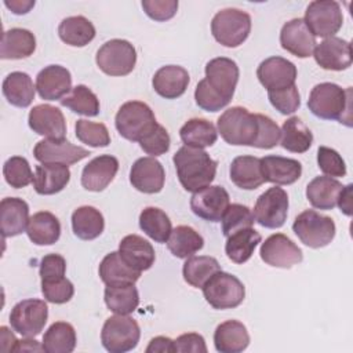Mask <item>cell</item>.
Wrapping results in <instances>:
<instances>
[{"label":"cell","mask_w":353,"mask_h":353,"mask_svg":"<svg viewBox=\"0 0 353 353\" xmlns=\"http://www.w3.org/2000/svg\"><path fill=\"white\" fill-rule=\"evenodd\" d=\"M172 161L176 176L188 192H199L210 186L215 178L218 163L203 149L182 146L174 154Z\"/></svg>","instance_id":"6da1fadb"},{"label":"cell","mask_w":353,"mask_h":353,"mask_svg":"<svg viewBox=\"0 0 353 353\" xmlns=\"http://www.w3.org/2000/svg\"><path fill=\"white\" fill-rule=\"evenodd\" d=\"M309 110L323 120H338L352 125V88H342L335 83L316 84L307 99Z\"/></svg>","instance_id":"7a4b0ae2"},{"label":"cell","mask_w":353,"mask_h":353,"mask_svg":"<svg viewBox=\"0 0 353 353\" xmlns=\"http://www.w3.org/2000/svg\"><path fill=\"white\" fill-rule=\"evenodd\" d=\"M218 132L229 145L252 146L258 137V119L243 106L226 109L218 117Z\"/></svg>","instance_id":"3957f363"},{"label":"cell","mask_w":353,"mask_h":353,"mask_svg":"<svg viewBox=\"0 0 353 353\" xmlns=\"http://www.w3.org/2000/svg\"><path fill=\"white\" fill-rule=\"evenodd\" d=\"M157 124L153 110L141 101L123 103L114 117V125L119 134L132 142H139Z\"/></svg>","instance_id":"277c9868"},{"label":"cell","mask_w":353,"mask_h":353,"mask_svg":"<svg viewBox=\"0 0 353 353\" xmlns=\"http://www.w3.org/2000/svg\"><path fill=\"white\" fill-rule=\"evenodd\" d=\"M251 32V17L239 8H225L218 11L211 21L214 39L229 48L239 47Z\"/></svg>","instance_id":"5b68a950"},{"label":"cell","mask_w":353,"mask_h":353,"mask_svg":"<svg viewBox=\"0 0 353 353\" xmlns=\"http://www.w3.org/2000/svg\"><path fill=\"white\" fill-rule=\"evenodd\" d=\"M139 338V325L128 314H114L106 319L101 331L102 345L110 353H125L135 349Z\"/></svg>","instance_id":"8992f818"},{"label":"cell","mask_w":353,"mask_h":353,"mask_svg":"<svg viewBox=\"0 0 353 353\" xmlns=\"http://www.w3.org/2000/svg\"><path fill=\"white\" fill-rule=\"evenodd\" d=\"M201 288L205 301L219 310L237 307L245 296L243 283L236 276L222 270L212 274Z\"/></svg>","instance_id":"52a82bcc"},{"label":"cell","mask_w":353,"mask_h":353,"mask_svg":"<svg viewBox=\"0 0 353 353\" xmlns=\"http://www.w3.org/2000/svg\"><path fill=\"white\" fill-rule=\"evenodd\" d=\"M292 230L298 239L310 248L328 245L336 232L334 221L314 210H305L301 212L292 223Z\"/></svg>","instance_id":"ba28073f"},{"label":"cell","mask_w":353,"mask_h":353,"mask_svg":"<svg viewBox=\"0 0 353 353\" xmlns=\"http://www.w3.org/2000/svg\"><path fill=\"white\" fill-rule=\"evenodd\" d=\"M95 62L108 76H125L135 68L137 51L130 41L112 39L99 47Z\"/></svg>","instance_id":"9c48e42d"},{"label":"cell","mask_w":353,"mask_h":353,"mask_svg":"<svg viewBox=\"0 0 353 353\" xmlns=\"http://www.w3.org/2000/svg\"><path fill=\"white\" fill-rule=\"evenodd\" d=\"M303 21L314 37L327 39L339 32L343 15L339 3L334 0H314L309 3Z\"/></svg>","instance_id":"30bf717a"},{"label":"cell","mask_w":353,"mask_h":353,"mask_svg":"<svg viewBox=\"0 0 353 353\" xmlns=\"http://www.w3.org/2000/svg\"><path fill=\"white\" fill-rule=\"evenodd\" d=\"M48 317L47 303L41 299H23L14 305L10 313V324L14 331L26 338L39 335Z\"/></svg>","instance_id":"8fae6325"},{"label":"cell","mask_w":353,"mask_h":353,"mask_svg":"<svg viewBox=\"0 0 353 353\" xmlns=\"http://www.w3.org/2000/svg\"><path fill=\"white\" fill-rule=\"evenodd\" d=\"M288 214V194L279 186L265 190L255 203L252 215L254 219L263 228H281Z\"/></svg>","instance_id":"7c38bea8"},{"label":"cell","mask_w":353,"mask_h":353,"mask_svg":"<svg viewBox=\"0 0 353 353\" xmlns=\"http://www.w3.org/2000/svg\"><path fill=\"white\" fill-rule=\"evenodd\" d=\"M259 255L269 266L281 269H290L303 259L302 250L283 233L269 236L262 243Z\"/></svg>","instance_id":"4fadbf2b"},{"label":"cell","mask_w":353,"mask_h":353,"mask_svg":"<svg viewBox=\"0 0 353 353\" xmlns=\"http://www.w3.org/2000/svg\"><path fill=\"white\" fill-rule=\"evenodd\" d=\"M205 81L214 92L230 102L239 81L237 63L226 57L211 59L205 65Z\"/></svg>","instance_id":"5bb4252c"},{"label":"cell","mask_w":353,"mask_h":353,"mask_svg":"<svg viewBox=\"0 0 353 353\" xmlns=\"http://www.w3.org/2000/svg\"><path fill=\"white\" fill-rule=\"evenodd\" d=\"M229 207V193L222 186H207L194 192L190 199L193 214L208 222H219Z\"/></svg>","instance_id":"9a60e30c"},{"label":"cell","mask_w":353,"mask_h":353,"mask_svg":"<svg viewBox=\"0 0 353 353\" xmlns=\"http://www.w3.org/2000/svg\"><path fill=\"white\" fill-rule=\"evenodd\" d=\"M256 77L268 91L288 88L295 84L296 66L283 57H270L259 63Z\"/></svg>","instance_id":"2e32d148"},{"label":"cell","mask_w":353,"mask_h":353,"mask_svg":"<svg viewBox=\"0 0 353 353\" xmlns=\"http://www.w3.org/2000/svg\"><path fill=\"white\" fill-rule=\"evenodd\" d=\"M28 124L33 132L46 139H65L66 121L57 106L48 103L33 106L28 116Z\"/></svg>","instance_id":"e0dca14e"},{"label":"cell","mask_w":353,"mask_h":353,"mask_svg":"<svg viewBox=\"0 0 353 353\" xmlns=\"http://www.w3.org/2000/svg\"><path fill=\"white\" fill-rule=\"evenodd\" d=\"M33 154L40 163H61L70 165L85 159L91 153L66 139H43L36 143Z\"/></svg>","instance_id":"ac0fdd59"},{"label":"cell","mask_w":353,"mask_h":353,"mask_svg":"<svg viewBox=\"0 0 353 353\" xmlns=\"http://www.w3.org/2000/svg\"><path fill=\"white\" fill-rule=\"evenodd\" d=\"M313 57L317 65L325 70H345L352 65V46L341 37H327L316 44Z\"/></svg>","instance_id":"d6986e66"},{"label":"cell","mask_w":353,"mask_h":353,"mask_svg":"<svg viewBox=\"0 0 353 353\" xmlns=\"http://www.w3.org/2000/svg\"><path fill=\"white\" fill-rule=\"evenodd\" d=\"M280 44L290 54L298 58H307L313 54L317 43L305 21L302 18H294L283 25Z\"/></svg>","instance_id":"ffe728a7"},{"label":"cell","mask_w":353,"mask_h":353,"mask_svg":"<svg viewBox=\"0 0 353 353\" xmlns=\"http://www.w3.org/2000/svg\"><path fill=\"white\" fill-rule=\"evenodd\" d=\"M36 91L46 101H61L72 91L70 72L61 65L46 66L36 76Z\"/></svg>","instance_id":"44dd1931"},{"label":"cell","mask_w":353,"mask_h":353,"mask_svg":"<svg viewBox=\"0 0 353 353\" xmlns=\"http://www.w3.org/2000/svg\"><path fill=\"white\" fill-rule=\"evenodd\" d=\"M165 181V172L160 161L154 157H141L138 159L130 171L131 185L148 194L161 192Z\"/></svg>","instance_id":"7402d4cb"},{"label":"cell","mask_w":353,"mask_h":353,"mask_svg":"<svg viewBox=\"0 0 353 353\" xmlns=\"http://www.w3.org/2000/svg\"><path fill=\"white\" fill-rule=\"evenodd\" d=\"M119 170V160L110 154L94 157L81 172V186L90 192H102L113 181Z\"/></svg>","instance_id":"603a6c76"},{"label":"cell","mask_w":353,"mask_h":353,"mask_svg":"<svg viewBox=\"0 0 353 353\" xmlns=\"http://www.w3.org/2000/svg\"><path fill=\"white\" fill-rule=\"evenodd\" d=\"M261 170L265 182L291 185L301 178L302 164L295 159L272 154L261 159Z\"/></svg>","instance_id":"cb8c5ba5"},{"label":"cell","mask_w":353,"mask_h":353,"mask_svg":"<svg viewBox=\"0 0 353 353\" xmlns=\"http://www.w3.org/2000/svg\"><path fill=\"white\" fill-rule=\"evenodd\" d=\"M29 205L19 197H6L0 203V228L3 237H14L26 230Z\"/></svg>","instance_id":"d4e9b609"},{"label":"cell","mask_w":353,"mask_h":353,"mask_svg":"<svg viewBox=\"0 0 353 353\" xmlns=\"http://www.w3.org/2000/svg\"><path fill=\"white\" fill-rule=\"evenodd\" d=\"M189 73L185 68L178 65H165L160 68L153 79V90L165 99L179 98L188 88Z\"/></svg>","instance_id":"484cf974"},{"label":"cell","mask_w":353,"mask_h":353,"mask_svg":"<svg viewBox=\"0 0 353 353\" xmlns=\"http://www.w3.org/2000/svg\"><path fill=\"white\" fill-rule=\"evenodd\" d=\"M70 181V170L61 163H41L36 167L33 175V188L36 193L50 196L61 192Z\"/></svg>","instance_id":"4316f807"},{"label":"cell","mask_w":353,"mask_h":353,"mask_svg":"<svg viewBox=\"0 0 353 353\" xmlns=\"http://www.w3.org/2000/svg\"><path fill=\"white\" fill-rule=\"evenodd\" d=\"M119 254L128 266L138 272L150 269L156 259L152 244L138 234L125 236L119 244Z\"/></svg>","instance_id":"83f0119b"},{"label":"cell","mask_w":353,"mask_h":353,"mask_svg":"<svg viewBox=\"0 0 353 353\" xmlns=\"http://www.w3.org/2000/svg\"><path fill=\"white\" fill-rule=\"evenodd\" d=\"M248 343V331L245 325L237 320H226L215 328L214 345L221 353H240L247 349Z\"/></svg>","instance_id":"f1b7e54d"},{"label":"cell","mask_w":353,"mask_h":353,"mask_svg":"<svg viewBox=\"0 0 353 353\" xmlns=\"http://www.w3.org/2000/svg\"><path fill=\"white\" fill-rule=\"evenodd\" d=\"M36 50L34 34L22 28H11L3 33L0 44L1 59H22L30 57Z\"/></svg>","instance_id":"f546056e"},{"label":"cell","mask_w":353,"mask_h":353,"mask_svg":"<svg viewBox=\"0 0 353 353\" xmlns=\"http://www.w3.org/2000/svg\"><path fill=\"white\" fill-rule=\"evenodd\" d=\"M229 174L230 181L244 190H254L265 182L261 159L255 156H237L230 164Z\"/></svg>","instance_id":"4dcf8cb0"},{"label":"cell","mask_w":353,"mask_h":353,"mask_svg":"<svg viewBox=\"0 0 353 353\" xmlns=\"http://www.w3.org/2000/svg\"><path fill=\"white\" fill-rule=\"evenodd\" d=\"M26 233L36 245H51L61 236V223L54 214L40 211L29 218Z\"/></svg>","instance_id":"1f68e13d"},{"label":"cell","mask_w":353,"mask_h":353,"mask_svg":"<svg viewBox=\"0 0 353 353\" xmlns=\"http://www.w3.org/2000/svg\"><path fill=\"white\" fill-rule=\"evenodd\" d=\"M99 277L106 285H121V284H135L139 279L141 272L128 266L119 251L109 252L99 265Z\"/></svg>","instance_id":"d6a6232c"},{"label":"cell","mask_w":353,"mask_h":353,"mask_svg":"<svg viewBox=\"0 0 353 353\" xmlns=\"http://www.w3.org/2000/svg\"><path fill=\"white\" fill-rule=\"evenodd\" d=\"M3 95L8 103L17 108H28L36 92V85L25 72H11L3 81Z\"/></svg>","instance_id":"836d02e7"},{"label":"cell","mask_w":353,"mask_h":353,"mask_svg":"<svg viewBox=\"0 0 353 353\" xmlns=\"http://www.w3.org/2000/svg\"><path fill=\"white\" fill-rule=\"evenodd\" d=\"M342 188V183L335 178L316 176L306 186V197L314 208L332 210Z\"/></svg>","instance_id":"e575fe53"},{"label":"cell","mask_w":353,"mask_h":353,"mask_svg":"<svg viewBox=\"0 0 353 353\" xmlns=\"http://www.w3.org/2000/svg\"><path fill=\"white\" fill-rule=\"evenodd\" d=\"M226 239L225 252L228 258L237 265L247 262L262 240L259 232L252 228L237 230Z\"/></svg>","instance_id":"d590c367"},{"label":"cell","mask_w":353,"mask_h":353,"mask_svg":"<svg viewBox=\"0 0 353 353\" xmlns=\"http://www.w3.org/2000/svg\"><path fill=\"white\" fill-rule=\"evenodd\" d=\"M59 39L72 47H84L95 37V28L83 15L68 17L58 26Z\"/></svg>","instance_id":"8d00e7d4"},{"label":"cell","mask_w":353,"mask_h":353,"mask_svg":"<svg viewBox=\"0 0 353 353\" xmlns=\"http://www.w3.org/2000/svg\"><path fill=\"white\" fill-rule=\"evenodd\" d=\"M281 146L292 153H305L313 142V134L296 116L287 119L280 130Z\"/></svg>","instance_id":"74e56055"},{"label":"cell","mask_w":353,"mask_h":353,"mask_svg":"<svg viewBox=\"0 0 353 353\" xmlns=\"http://www.w3.org/2000/svg\"><path fill=\"white\" fill-rule=\"evenodd\" d=\"M105 221L103 215L91 205H83L72 214L73 233L81 240H94L103 232Z\"/></svg>","instance_id":"f35d334b"},{"label":"cell","mask_w":353,"mask_h":353,"mask_svg":"<svg viewBox=\"0 0 353 353\" xmlns=\"http://www.w3.org/2000/svg\"><path fill=\"white\" fill-rule=\"evenodd\" d=\"M179 137L185 146L204 149L216 142L218 131L215 125L205 119H190L181 127Z\"/></svg>","instance_id":"ab89813d"},{"label":"cell","mask_w":353,"mask_h":353,"mask_svg":"<svg viewBox=\"0 0 353 353\" xmlns=\"http://www.w3.org/2000/svg\"><path fill=\"white\" fill-rule=\"evenodd\" d=\"M203 245L204 239L201 237V234L186 225H179L175 229H172L167 240V247L171 251V254L181 259L192 256L193 254L200 251Z\"/></svg>","instance_id":"60d3db41"},{"label":"cell","mask_w":353,"mask_h":353,"mask_svg":"<svg viewBox=\"0 0 353 353\" xmlns=\"http://www.w3.org/2000/svg\"><path fill=\"white\" fill-rule=\"evenodd\" d=\"M76 341L73 325L65 321H57L44 332L41 345L47 353H70L76 347Z\"/></svg>","instance_id":"b9f144b4"},{"label":"cell","mask_w":353,"mask_h":353,"mask_svg":"<svg viewBox=\"0 0 353 353\" xmlns=\"http://www.w3.org/2000/svg\"><path fill=\"white\" fill-rule=\"evenodd\" d=\"M221 270L219 262L210 255L189 256L182 268L183 279L188 284L196 288H201L212 274Z\"/></svg>","instance_id":"7bdbcfd3"},{"label":"cell","mask_w":353,"mask_h":353,"mask_svg":"<svg viewBox=\"0 0 353 353\" xmlns=\"http://www.w3.org/2000/svg\"><path fill=\"white\" fill-rule=\"evenodd\" d=\"M105 303L116 314H130L139 305V294L134 284L106 285Z\"/></svg>","instance_id":"ee69618b"},{"label":"cell","mask_w":353,"mask_h":353,"mask_svg":"<svg viewBox=\"0 0 353 353\" xmlns=\"http://www.w3.org/2000/svg\"><path fill=\"white\" fill-rule=\"evenodd\" d=\"M139 228L156 243H167L172 225L168 215L157 207H146L139 214Z\"/></svg>","instance_id":"f6af8a7d"},{"label":"cell","mask_w":353,"mask_h":353,"mask_svg":"<svg viewBox=\"0 0 353 353\" xmlns=\"http://www.w3.org/2000/svg\"><path fill=\"white\" fill-rule=\"evenodd\" d=\"M61 105L69 108L72 112L88 117L98 116L99 99L98 97L84 84H79L72 88L70 94L61 99Z\"/></svg>","instance_id":"bcb514c9"},{"label":"cell","mask_w":353,"mask_h":353,"mask_svg":"<svg viewBox=\"0 0 353 353\" xmlns=\"http://www.w3.org/2000/svg\"><path fill=\"white\" fill-rule=\"evenodd\" d=\"M76 137L80 142L91 148H105L110 143V135L105 124L80 119L74 125Z\"/></svg>","instance_id":"7dc6e473"},{"label":"cell","mask_w":353,"mask_h":353,"mask_svg":"<svg viewBox=\"0 0 353 353\" xmlns=\"http://www.w3.org/2000/svg\"><path fill=\"white\" fill-rule=\"evenodd\" d=\"M222 232L225 237L236 233L237 230L252 228L254 225V215L252 211L243 204H229L223 216H222Z\"/></svg>","instance_id":"c3c4849f"},{"label":"cell","mask_w":353,"mask_h":353,"mask_svg":"<svg viewBox=\"0 0 353 353\" xmlns=\"http://www.w3.org/2000/svg\"><path fill=\"white\" fill-rule=\"evenodd\" d=\"M3 175L6 182L15 189H21L33 182V172L25 157L12 156L3 165Z\"/></svg>","instance_id":"681fc988"},{"label":"cell","mask_w":353,"mask_h":353,"mask_svg":"<svg viewBox=\"0 0 353 353\" xmlns=\"http://www.w3.org/2000/svg\"><path fill=\"white\" fill-rule=\"evenodd\" d=\"M317 164L327 176L339 178L346 175V164L342 156L328 146H320L317 149Z\"/></svg>","instance_id":"f907efd6"},{"label":"cell","mask_w":353,"mask_h":353,"mask_svg":"<svg viewBox=\"0 0 353 353\" xmlns=\"http://www.w3.org/2000/svg\"><path fill=\"white\" fill-rule=\"evenodd\" d=\"M268 98L272 106L276 108V110H279L281 114H291L298 110L301 105V97L295 84L288 88L268 91Z\"/></svg>","instance_id":"816d5d0a"},{"label":"cell","mask_w":353,"mask_h":353,"mask_svg":"<svg viewBox=\"0 0 353 353\" xmlns=\"http://www.w3.org/2000/svg\"><path fill=\"white\" fill-rule=\"evenodd\" d=\"M41 292L46 301L61 305L72 299L74 294V287L70 280H68L66 277H61L51 281H41Z\"/></svg>","instance_id":"f5cc1de1"},{"label":"cell","mask_w":353,"mask_h":353,"mask_svg":"<svg viewBox=\"0 0 353 353\" xmlns=\"http://www.w3.org/2000/svg\"><path fill=\"white\" fill-rule=\"evenodd\" d=\"M170 135L161 124H157L145 138L139 141L141 149L153 157L167 153L170 149Z\"/></svg>","instance_id":"db71d44e"},{"label":"cell","mask_w":353,"mask_h":353,"mask_svg":"<svg viewBox=\"0 0 353 353\" xmlns=\"http://www.w3.org/2000/svg\"><path fill=\"white\" fill-rule=\"evenodd\" d=\"M258 119V137L252 146L259 149H272L280 141V128L279 125L268 116L256 113Z\"/></svg>","instance_id":"11a10c76"},{"label":"cell","mask_w":353,"mask_h":353,"mask_svg":"<svg viewBox=\"0 0 353 353\" xmlns=\"http://www.w3.org/2000/svg\"><path fill=\"white\" fill-rule=\"evenodd\" d=\"M194 99H196L197 106L207 112H218L229 103L210 88L205 79H203L197 83L196 90H194Z\"/></svg>","instance_id":"9f6ffc18"},{"label":"cell","mask_w":353,"mask_h":353,"mask_svg":"<svg viewBox=\"0 0 353 353\" xmlns=\"http://www.w3.org/2000/svg\"><path fill=\"white\" fill-rule=\"evenodd\" d=\"M142 8L145 14L157 22L171 19L178 10L176 0H143Z\"/></svg>","instance_id":"6f0895ef"},{"label":"cell","mask_w":353,"mask_h":353,"mask_svg":"<svg viewBox=\"0 0 353 353\" xmlns=\"http://www.w3.org/2000/svg\"><path fill=\"white\" fill-rule=\"evenodd\" d=\"M66 272V261L59 254H48L44 255L40 261L39 274L41 281H51L61 277H65Z\"/></svg>","instance_id":"680465c9"},{"label":"cell","mask_w":353,"mask_h":353,"mask_svg":"<svg viewBox=\"0 0 353 353\" xmlns=\"http://www.w3.org/2000/svg\"><path fill=\"white\" fill-rule=\"evenodd\" d=\"M174 349L175 352H181V353H207V346H205V341L200 334L196 332H188V334H182L179 335L175 341H174Z\"/></svg>","instance_id":"91938a15"},{"label":"cell","mask_w":353,"mask_h":353,"mask_svg":"<svg viewBox=\"0 0 353 353\" xmlns=\"http://www.w3.org/2000/svg\"><path fill=\"white\" fill-rule=\"evenodd\" d=\"M174 341L168 336H156L153 338L148 347L146 353H174Z\"/></svg>","instance_id":"94428289"},{"label":"cell","mask_w":353,"mask_h":353,"mask_svg":"<svg viewBox=\"0 0 353 353\" xmlns=\"http://www.w3.org/2000/svg\"><path fill=\"white\" fill-rule=\"evenodd\" d=\"M352 189H353L352 183L343 186L339 196H338V200H336L338 207L347 216L352 215Z\"/></svg>","instance_id":"6125c7cd"},{"label":"cell","mask_w":353,"mask_h":353,"mask_svg":"<svg viewBox=\"0 0 353 353\" xmlns=\"http://www.w3.org/2000/svg\"><path fill=\"white\" fill-rule=\"evenodd\" d=\"M0 346L3 352H14L18 339L15 338V335L7 328V327H1L0 328Z\"/></svg>","instance_id":"be15d7a7"},{"label":"cell","mask_w":353,"mask_h":353,"mask_svg":"<svg viewBox=\"0 0 353 353\" xmlns=\"http://www.w3.org/2000/svg\"><path fill=\"white\" fill-rule=\"evenodd\" d=\"M6 7L10 8L14 14L17 15H22V14H26L30 11V8L34 7V1L32 0H11V1H4Z\"/></svg>","instance_id":"e7e4bbea"},{"label":"cell","mask_w":353,"mask_h":353,"mask_svg":"<svg viewBox=\"0 0 353 353\" xmlns=\"http://www.w3.org/2000/svg\"><path fill=\"white\" fill-rule=\"evenodd\" d=\"M14 352H44L43 345H40L36 339H21L17 342Z\"/></svg>","instance_id":"03108f58"}]
</instances>
